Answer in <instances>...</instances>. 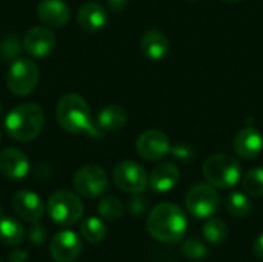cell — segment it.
Returning <instances> with one entry per match:
<instances>
[{
  "label": "cell",
  "mask_w": 263,
  "mask_h": 262,
  "mask_svg": "<svg viewBox=\"0 0 263 262\" xmlns=\"http://www.w3.org/2000/svg\"><path fill=\"white\" fill-rule=\"evenodd\" d=\"M190 2H197V0H190Z\"/></svg>",
  "instance_id": "cell-38"
},
{
  "label": "cell",
  "mask_w": 263,
  "mask_h": 262,
  "mask_svg": "<svg viewBox=\"0 0 263 262\" xmlns=\"http://www.w3.org/2000/svg\"><path fill=\"white\" fill-rule=\"evenodd\" d=\"M49 218L60 225H72L80 221L83 205L79 196L69 190H57L48 199Z\"/></svg>",
  "instance_id": "cell-5"
},
{
  "label": "cell",
  "mask_w": 263,
  "mask_h": 262,
  "mask_svg": "<svg viewBox=\"0 0 263 262\" xmlns=\"http://www.w3.org/2000/svg\"><path fill=\"white\" fill-rule=\"evenodd\" d=\"M220 196L211 184H197L186 193L185 207L197 219H210L219 210Z\"/></svg>",
  "instance_id": "cell-7"
},
{
  "label": "cell",
  "mask_w": 263,
  "mask_h": 262,
  "mask_svg": "<svg viewBox=\"0 0 263 262\" xmlns=\"http://www.w3.org/2000/svg\"><path fill=\"white\" fill-rule=\"evenodd\" d=\"M23 48V42L18 40L17 36H6L0 42V59L8 62L14 60Z\"/></svg>",
  "instance_id": "cell-28"
},
{
  "label": "cell",
  "mask_w": 263,
  "mask_h": 262,
  "mask_svg": "<svg viewBox=\"0 0 263 262\" xmlns=\"http://www.w3.org/2000/svg\"><path fill=\"white\" fill-rule=\"evenodd\" d=\"M225 2H231V3H236V2H242V0H225Z\"/></svg>",
  "instance_id": "cell-35"
},
{
  "label": "cell",
  "mask_w": 263,
  "mask_h": 262,
  "mask_svg": "<svg viewBox=\"0 0 263 262\" xmlns=\"http://www.w3.org/2000/svg\"><path fill=\"white\" fill-rule=\"evenodd\" d=\"M148 208V199L145 196H142L140 193H136L131 196V199L128 201V210L133 216H140L146 212Z\"/></svg>",
  "instance_id": "cell-30"
},
{
  "label": "cell",
  "mask_w": 263,
  "mask_h": 262,
  "mask_svg": "<svg viewBox=\"0 0 263 262\" xmlns=\"http://www.w3.org/2000/svg\"><path fill=\"white\" fill-rule=\"evenodd\" d=\"M26 258H28V252L26 250H14L8 256L9 262H25Z\"/></svg>",
  "instance_id": "cell-32"
},
{
  "label": "cell",
  "mask_w": 263,
  "mask_h": 262,
  "mask_svg": "<svg viewBox=\"0 0 263 262\" xmlns=\"http://www.w3.org/2000/svg\"><path fill=\"white\" fill-rule=\"evenodd\" d=\"M242 187L248 196L253 198L263 196V167L250 170L242 181Z\"/></svg>",
  "instance_id": "cell-26"
},
{
  "label": "cell",
  "mask_w": 263,
  "mask_h": 262,
  "mask_svg": "<svg viewBox=\"0 0 263 262\" xmlns=\"http://www.w3.org/2000/svg\"><path fill=\"white\" fill-rule=\"evenodd\" d=\"M82 238L89 244H99L106 238V225L102 219L96 216L86 218L80 225Z\"/></svg>",
  "instance_id": "cell-22"
},
{
  "label": "cell",
  "mask_w": 263,
  "mask_h": 262,
  "mask_svg": "<svg viewBox=\"0 0 263 262\" xmlns=\"http://www.w3.org/2000/svg\"><path fill=\"white\" fill-rule=\"evenodd\" d=\"M0 137H2V131H0Z\"/></svg>",
  "instance_id": "cell-39"
},
{
  "label": "cell",
  "mask_w": 263,
  "mask_h": 262,
  "mask_svg": "<svg viewBox=\"0 0 263 262\" xmlns=\"http://www.w3.org/2000/svg\"><path fill=\"white\" fill-rule=\"evenodd\" d=\"M136 148L145 161H160L171 151V144L165 133L159 130H148L139 136Z\"/></svg>",
  "instance_id": "cell-10"
},
{
  "label": "cell",
  "mask_w": 263,
  "mask_h": 262,
  "mask_svg": "<svg viewBox=\"0 0 263 262\" xmlns=\"http://www.w3.org/2000/svg\"><path fill=\"white\" fill-rule=\"evenodd\" d=\"M97 210H99V215L105 219V221H109V222H114V221H119L123 215V204L119 198L116 196H105L99 205H97Z\"/></svg>",
  "instance_id": "cell-25"
},
{
  "label": "cell",
  "mask_w": 263,
  "mask_h": 262,
  "mask_svg": "<svg viewBox=\"0 0 263 262\" xmlns=\"http://www.w3.org/2000/svg\"><path fill=\"white\" fill-rule=\"evenodd\" d=\"M0 216H2V207H0Z\"/></svg>",
  "instance_id": "cell-37"
},
{
  "label": "cell",
  "mask_w": 263,
  "mask_h": 262,
  "mask_svg": "<svg viewBox=\"0 0 263 262\" xmlns=\"http://www.w3.org/2000/svg\"><path fill=\"white\" fill-rule=\"evenodd\" d=\"M179 178H180V173L176 164L160 162L153 168L148 178V184L156 193H166L177 185Z\"/></svg>",
  "instance_id": "cell-17"
},
{
  "label": "cell",
  "mask_w": 263,
  "mask_h": 262,
  "mask_svg": "<svg viewBox=\"0 0 263 262\" xmlns=\"http://www.w3.org/2000/svg\"><path fill=\"white\" fill-rule=\"evenodd\" d=\"M112 181L122 191L136 195L146 188L148 174L140 164L134 161H122L112 170Z\"/></svg>",
  "instance_id": "cell-9"
},
{
  "label": "cell",
  "mask_w": 263,
  "mask_h": 262,
  "mask_svg": "<svg viewBox=\"0 0 263 262\" xmlns=\"http://www.w3.org/2000/svg\"><path fill=\"white\" fill-rule=\"evenodd\" d=\"M55 120L60 128L68 133H88L92 137L100 136L97 125L92 124L91 108L88 102L79 94L69 93L59 99L55 107Z\"/></svg>",
  "instance_id": "cell-2"
},
{
  "label": "cell",
  "mask_w": 263,
  "mask_h": 262,
  "mask_svg": "<svg viewBox=\"0 0 263 262\" xmlns=\"http://www.w3.org/2000/svg\"><path fill=\"white\" fill-rule=\"evenodd\" d=\"M12 210L18 218H22L26 222L35 224L39 222L45 215V205L39 195L29 190H20L12 196Z\"/></svg>",
  "instance_id": "cell-13"
},
{
  "label": "cell",
  "mask_w": 263,
  "mask_h": 262,
  "mask_svg": "<svg viewBox=\"0 0 263 262\" xmlns=\"http://www.w3.org/2000/svg\"><path fill=\"white\" fill-rule=\"evenodd\" d=\"M234 151L242 159H254L263 150L262 133L254 127H245L234 137Z\"/></svg>",
  "instance_id": "cell-16"
},
{
  "label": "cell",
  "mask_w": 263,
  "mask_h": 262,
  "mask_svg": "<svg viewBox=\"0 0 263 262\" xmlns=\"http://www.w3.org/2000/svg\"><path fill=\"white\" fill-rule=\"evenodd\" d=\"M46 239V232L42 225H34L31 230H29V241L34 244V246H40L43 244Z\"/></svg>",
  "instance_id": "cell-31"
},
{
  "label": "cell",
  "mask_w": 263,
  "mask_h": 262,
  "mask_svg": "<svg viewBox=\"0 0 263 262\" xmlns=\"http://www.w3.org/2000/svg\"><path fill=\"white\" fill-rule=\"evenodd\" d=\"M254 253L259 259H263V233L254 242Z\"/></svg>",
  "instance_id": "cell-34"
},
{
  "label": "cell",
  "mask_w": 263,
  "mask_h": 262,
  "mask_svg": "<svg viewBox=\"0 0 263 262\" xmlns=\"http://www.w3.org/2000/svg\"><path fill=\"white\" fill-rule=\"evenodd\" d=\"M45 125V111L40 105L26 102L12 108L5 119L8 136L17 142L34 141Z\"/></svg>",
  "instance_id": "cell-3"
},
{
  "label": "cell",
  "mask_w": 263,
  "mask_h": 262,
  "mask_svg": "<svg viewBox=\"0 0 263 262\" xmlns=\"http://www.w3.org/2000/svg\"><path fill=\"white\" fill-rule=\"evenodd\" d=\"M240 164L236 158L217 153L210 156L203 164V174L206 181L217 188H231L240 179Z\"/></svg>",
  "instance_id": "cell-4"
},
{
  "label": "cell",
  "mask_w": 263,
  "mask_h": 262,
  "mask_svg": "<svg viewBox=\"0 0 263 262\" xmlns=\"http://www.w3.org/2000/svg\"><path fill=\"white\" fill-rule=\"evenodd\" d=\"M55 34L49 26H34L23 37V49L31 57H46L55 48Z\"/></svg>",
  "instance_id": "cell-11"
},
{
  "label": "cell",
  "mask_w": 263,
  "mask_h": 262,
  "mask_svg": "<svg viewBox=\"0 0 263 262\" xmlns=\"http://www.w3.org/2000/svg\"><path fill=\"white\" fill-rule=\"evenodd\" d=\"M251 201L247 193L233 191L227 198V210L233 218H245L251 212Z\"/></svg>",
  "instance_id": "cell-24"
},
{
  "label": "cell",
  "mask_w": 263,
  "mask_h": 262,
  "mask_svg": "<svg viewBox=\"0 0 263 262\" xmlns=\"http://www.w3.org/2000/svg\"><path fill=\"white\" fill-rule=\"evenodd\" d=\"M170 153L173 154L174 159H177L179 162H183V164H188V162L194 161V158H196V151L193 150V147H190L186 144L176 145L174 148H171Z\"/></svg>",
  "instance_id": "cell-29"
},
{
  "label": "cell",
  "mask_w": 263,
  "mask_h": 262,
  "mask_svg": "<svg viewBox=\"0 0 263 262\" xmlns=\"http://www.w3.org/2000/svg\"><path fill=\"white\" fill-rule=\"evenodd\" d=\"M128 2H129V0H106L108 6H109L112 11H116V12H119V11L125 9V8H126V5H128Z\"/></svg>",
  "instance_id": "cell-33"
},
{
  "label": "cell",
  "mask_w": 263,
  "mask_h": 262,
  "mask_svg": "<svg viewBox=\"0 0 263 262\" xmlns=\"http://www.w3.org/2000/svg\"><path fill=\"white\" fill-rule=\"evenodd\" d=\"M37 17L49 28H63L71 17L65 0H42L37 5Z\"/></svg>",
  "instance_id": "cell-15"
},
{
  "label": "cell",
  "mask_w": 263,
  "mask_h": 262,
  "mask_svg": "<svg viewBox=\"0 0 263 262\" xmlns=\"http://www.w3.org/2000/svg\"><path fill=\"white\" fill-rule=\"evenodd\" d=\"M140 49L149 60H162L170 51L168 37L162 31L149 29L140 39Z\"/></svg>",
  "instance_id": "cell-19"
},
{
  "label": "cell",
  "mask_w": 263,
  "mask_h": 262,
  "mask_svg": "<svg viewBox=\"0 0 263 262\" xmlns=\"http://www.w3.org/2000/svg\"><path fill=\"white\" fill-rule=\"evenodd\" d=\"M2 111H3V107H2V102H0V114H2Z\"/></svg>",
  "instance_id": "cell-36"
},
{
  "label": "cell",
  "mask_w": 263,
  "mask_h": 262,
  "mask_svg": "<svg viewBox=\"0 0 263 262\" xmlns=\"http://www.w3.org/2000/svg\"><path fill=\"white\" fill-rule=\"evenodd\" d=\"M186 229L188 219L185 212L173 202L157 204L146 218V230L159 242H179L183 239Z\"/></svg>",
  "instance_id": "cell-1"
},
{
  "label": "cell",
  "mask_w": 263,
  "mask_h": 262,
  "mask_svg": "<svg viewBox=\"0 0 263 262\" xmlns=\"http://www.w3.org/2000/svg\"><path fill=\"white\" fill-rule=\"evenodd\" d=\"M40 71L31 59H15L6 76L8 90L15 96L31 94L39 83Z\"/></svg>",
  "instance_id": "cell-6"
},
{
  "label": "cell",
  "mask_w": 263,
  "mask_h": 262,
  "mask_svg": "<svg viewBox=\"0 0 263 262\" xmlns=\"http://www.w3.org/2000/svg\"><path fill=\"white\" fill-rule=\"evenodd\" d=\"M77 22L85 31L97 32V31H100V29H103L106 26L108 12L100 3L86 2L77 11Z\"/></svg>",
  "instance_id": "cell-18"
},
{
  "label": "cell",
  "mask_w": 263,
  "mask_h": 262,
  "mask_svg": "<svg viewBox=\"0 0 263 262\" xmlns=\"http://www.w3.org/2000/svg\"><path fill=\"white\" fill-rule=\"evenodd\" d=\"M182 253L188 259L200 261V259H205L210 255V250H208V247L200 239L190 238V239L183 241V244H182Z\"/></svg>",
  "instance_id": "cell-27"
},
{
  "label": "cell",
  "mask_w": 263,
  "mask_h": 262,
  "mask_svg": "<svg viewBox=\"0 0 263 262\" xmlns=\"http://www.w3.org/2000/svg\"><path fill=\"white\" fill-rule=\"evenodd\" d=\"M203 238L206 242L220 246L228 239V225L222 219L210 218L203 225Z\"/></svg>",
  "instance_id": "cell-23"
},
{
  "label": "cell",
  "mask_w": 263,
  "mask_h": 262,
  "mask_svg": "<svg viewBox=\"0 0 263 262\" xmlns=\"http://www.w3.org/2000/svg\"><path fill=\"white\" fill-rule=\"evenodd\" d=\"M29 159L18 148H5L0 151V173L8 179H23L29 173Z\"/></svg>",
  "instance_id": "cell-14"
},
{
  "label": "cell",
  "mask_w": 263,
  "mask_h": 262,
  "mask_svg": "<svg viewBox=\"0 0 263 262\" xmlns=\"http://www.w3.org/2000/svg\"><path fill=\"white\" fill-rule=\"evenodd\" d=\"M49 252L54 261L72 262L82 252V239L72 230H62L52 236Z\"/></svg>",
  "instance_id": "cell-12"
},
{
  "label": "cell",
  "mask_w": 263,
  "mask_h": 262,
  "mask_svg": "<svg viewBox=\"0 0 263 262\" xmlns=\"http://www.w3.org/2000/svg\"><path fill=\"white\" fill-rule=\"evenodd\" d=\"M128 114L119 105H108L97 114V128L103 131H117L126 125Z\"/></svg>",
  "instance_id": "cell-20"
},
{
  "label": "cell",
  "mask_w": 263,
  "mask_h": 262,
  "mask_svg": "<svg viewBox=\"0 0 263 262\" xmlns=\"http://www.w3.org/2000/svg\"><path fill=\"white\" fill-rule=\"evenodd\" d=\"M72 187L77 195L92 199L106 193L109 187V181L102 167L96 164H88L74 174Z\"/></svg>",
  "instance_id": "cell-8"
},
{
  "label": "cell",
  "mask_w": 263,
  "mask_h": 262,
  "mask_svg": "<svg viewBox=\"0 0 263 262\" xmlns=\"http://www.w3.org/2000/svg\"><path fill=\"white\" fill-rule=\"evenodd\" d=\"M25 230L22 224L9 216H0V242L5 246H17L23 241Z\"/></svg>",
  "instance_id": "cell-21"
}]
</instances>
